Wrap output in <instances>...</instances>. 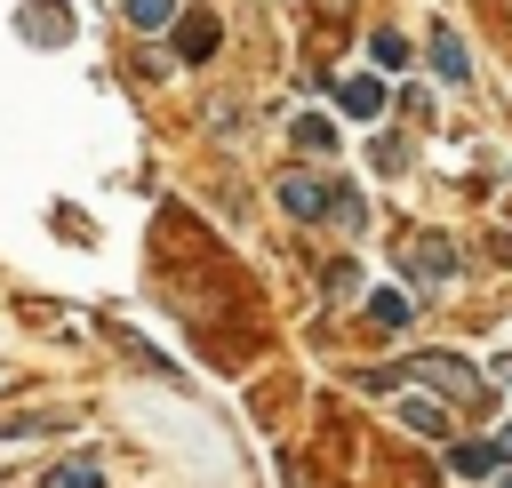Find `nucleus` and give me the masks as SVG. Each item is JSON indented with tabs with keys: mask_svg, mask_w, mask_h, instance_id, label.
Listing matches in <instances>:
<instances>
[{
	"mask_svg": "<svg viewBox=\"0 0 512 488\" xmlns=\"http://www.w3.org/2000/svg\"><path fill=\"white\" fill-rule=\"evenodd\" d=\"M40 488H104V472H96V464H56Z\"/></svg>",
	"mask_w": 512,
	"mask_h": 488,
	"instance_id": "nucleus-13",
	"label": "nucleus"
},
{
	"mask_svg": "<svg viewBox=\"0 0 512 488\" xmlns=\"http://www.w3.org/2000/svg\"><path fill=\"white\" fill-rule=\"evenodd\" d=\"M496 448H504V456H512V424H504V440H496Z\"/></svg>",
	"mask_w": 512,
	"mask_h": 488,
	"instance_id": "nucleus-15",
	"label": "nucleus"
},
{
	"mask_svg": "<svg viewBox=\"0 0 512 488\" xmlns=\"http://www.w3.org/2000/svg\"><path fill=\"white\" fill-rule=\"evenodd\" d=\"M128 24L136 32H168L176 24V0H128Z\"/></svg>",
	"mask_w": 512,
	"mask_h": 488,
	"instance_id": "nucleus-11",
	"label": "nucleus"
},
{
	"mask_svg": "<svg viewBox=\"0 0 512 488\" xmlns=\"http://www.w3.org/2000/svg\"><path fill=\"white\" fill-rule=\"evenodd\" d=\"M296 144H304V152H336V128H328L320 112H304V120H296Z\"/></svg>",
	"mask_w": 512,
	"mask_h": 488,
	"instance_id": "nucleus-12",
	"label": "nucleus"
},
{
	"mask_svg": "<svg viewBox=\"0 0 512 488\" xmlns=\"http://www.w3.org/2000/svg\"><path fill=\"white\" fill-rule=\"evenodd\" d=\"M400 424L424 432V440H440V432H448V408H440V400H400Z\"/></svg>",
	"mask_w": 512,
	"mask_h": 488,
	"instance_id": "nucleus-7",
	"label": "nucleus"
},
{
	"mask_svg": "<svg viewBox=\"0 0 512 488\" xmlns=\"http://www.w3.org/2000/svg\"><path fill=\"white\" fill-rule=\"evenodd\" d=\"M416 376H432L448 400H480V376H472V368H456L448 352H424V360H416Z\"/></svg>",
	"mask_w": 512,
	"mask_h": 488,
	"instance_id": "nucleus-4",
	"label": "nucleus"
},
{
	"mask_svg": "<svg viewBox=\"0 0 512 488\" xmlns=\"http://www.w3.org/2000/svg\"><path fill=\"white\" fill-rule=\"evenodd\" d=\"M432 64H440V72H448V80H464V72H472V64H464V40H456V32H448V24H440V32H432Z\"/></svg>",
	"mask_w": 512,
	"mask_h": 488,
	"instance_id": "nucleus-10",
	"label": "nucleus"
},
{
	"mask_svg": "<svg viewBox=\"0 0 512 488\" xmlns=\"http://www.w3.org/2000/svg\"><path fill=\"white\" fill-rule=\"evenodd\" d=\"M280 208H288L296 224H320V216L336 208V184H320V176H280Z\"/></svg>",
	"mask_w": 512,
	"mask_h": 488,
	"instance_id": "nucleus-2",
	"label": "nucleus"
},
{
	"mask_svg": "<svg viewBox=\"0 0 512 488\" xmlns=\"http://www.w3.org/2000/svg\"><path fill=\"white\" fill-rule=\"evenodd\" d=\"M408 312H416V304H408L400 288H376V296H368V320H376V328H408Z\"/></svg>",
	"mask_w": 512,
	"mask_h": 488,
	"instance_id": "nucleus-8",
	"label": "nucleus"
},
{
	"mask_svg": "<svg viewBox=\"0 0 512 488\" xmlns=\"http://www.w3.org/2000/svg\"><path fill=\"white\" fill-rule=\"evenodd\" d=\"M24 32H32L40 48H56V40H72V16H64L56 0H24Z\"/></svg>",
	"mask_w": 512,
	"mask_h": 488,
	"instance_id": "nucleus-5",
	"label": "nucleus"
},
{
	"mask_svg": "<svg viewBox=\"0 0 512 488\" xmlns=\"http://www.w3.org/2000/svg\"><path fill=\"white\" fill-rule=\"evenodd\" d=\"M176 56L184 64H208L216 56V16H176Z\"/></svg>",
	"mask_w": 512,
	"mask_h": 488,
	"instance_id": "nucleus-6",
	"label": "nucleus"
},
{
	"mask_svg": "<svg viewBox=\"0 0 512 488\" xmlns=\"http://www.w3.org/2000/svg\"><path fill=\"white\" fill-rule=\"evenodd\" d=\"M336 112H344V120H376V112H384V80H376V72L336 80Z\"/></svg>",
	"mask_w": 512,
	"mask_h": 488,
	"instance_id": "nucleus-3",
	"label": "nucleus"
},
{
	"mask_svg": "<svg viewBox=\"0 0 512 488\" xmlns=\"http://www.w3.org/2000/svg\"><path fill=\"white\" fill-rule=\"evenodd\" d=\"M368 56L392 72V64H408V40H400V32H368Z\"/></svg>",
	"mask_w": 512,
	"mask_h": 488,
	"instance_id": "nucleus-14",
	"label": "nucleus"
},
{
	"mask_svg": "<svg viewBox=\"0 0 512 488\" xmlns=\"http://www.w3.org/2000/svg\"><path fill=\"white\" fill-rule=\"evenodd\" d=\"M400 272L424 280V288H448V280H456V248H448L440 232H416V240L400 248Z\"/></svg>",
	"mask_w": 512,
	"mask_h": 488,
	"instance_id": "nucleus-1",
	"label": "nucleus"
},
{
	"mask_svg": "<svg viewBox=\"0 0 512 488\" xmlns=\"http://www.w3.org/2000/svg\"><path fill=\"white\" fill-rule=\"evenodd\" d=\"M504 488H512V480H504Z\"/></svg>",
	"mask_w": 512,
	"mask_h": 488,
	"instance_id": "nucleus-16",
	"label": "nucleus"
},
{
	"mask_svg": "<svg viewBox=\"0 0 512 488\" xmlns=\"http://www.w3.org/2000/svg\"><path fill=\"white\" fill-rule=\"evenodd\" d=\"M496 456H504V448H488V440H464V448H456L448 464H456L464 480H488V472H496Z\"/></svg>",
	"mask_w": 512,
	"mask_h": 488,
	"instance_id": "nucleus-9",
	"label": "nucleus"
}]
</instances>
